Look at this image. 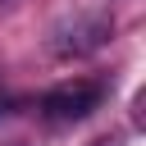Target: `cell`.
Returning <instances> with one entry per match:
<instances>
[{
    "label": "cell",
    "mask_w": 146,
    "mask_h": 146,
    "mask_svg": "<svg viewBox=\"0 0 146 146\" xmlns=\"http://www.w3.org/2000/svg\"><path fill=\"white\" fill-rule=\"evenodd\" d=\"M110 36H114L110 9H73L46 32V50L55 59H82V55H96Z\"/></svg>",
    "instance_id": "cell-1"
},
{
    "label": "cell",
    "mask_w": 146,
    "mask_h": 146,
    "mask_svg": "<svg viewBox=\"0 0 146 146\" xmlns=\"http://www.w3.org/2000/svg\"><path fill=\"white\" fill-rule=\"evenodd\" d=\"M110 96V82L105 78H73V82H59L50 87L41 100H36V114L50 119V123H82L91 119Z\"/></svg>",
    "instance_id": "cell-2"
},
{
    "label": "cell",
    "mask_w": 146,
    "mask_h": 146,
    "mask_svg": "<svg viewBox=\"0 0 146 146\" xmlns=\"http://www.w3.org/2000/svg\"><path fill=\"white\" fill-rule=\"evenodd\" d=\"M87 146H128V132H105V137H96Z\"/></svg>",
    "instance_id": "cell-3"
},
{
    "label": "cell",
    "mask_w": 146,
    "mask_h": 146,
    "mask_svg": "<svg viewBox=\"0 0 146 146\" xmlns=\"http://www.w3.org/2000/svg\"><path fill=\"white\" fill-rule=\"evenodd\" d=\"M9 114H14V100H9V96H0V119H9Z\"/></svg>",
    "instance_id": "cell-4"
},
{
    "label": "cell",
    "mask_w": 146,
    "mask_h": 146,
    "mask_svg": "<svg viewBox=\"0 0 146 146\" xmlns=\"http://www.w3.org/2000/svg\"><path fill=\"white\" fill-rule=\"evenodd\" d=\"M0 5H9V0H0Z\"/></svg>",
    "instance_id": "cell-5"
}]
</instances>
